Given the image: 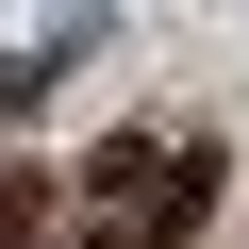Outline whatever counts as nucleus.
I'll return each instance as SVG.
<instances>
[{"instance_id":"f257e3e1","label":"nucleus","mask_w":249,"mask_h":249,"mask_svg":"<svg viewBox=\"0 0 249 249\" xmlns=\"http://www.w3.org/2000/svg\"><path fill=\"white\" fill-rule=\"evenodd\" d=\"M100 183H116V216L166 232V249L216 216V150H199V133H133V150H100Z\"/></svg>"},{"instance_id":"f03ea898","label":"nucleus","mask_w":249,"mask_h":249,"mask_svg":"<svg viewBox=\"0 0 249 249\" xmlns=\"http://www.w3.org/2000/svg\"><path fill=\"white\" fill-rule=\"evenodd\" d=\"M0 249H34V166H0Z\"/></svg>"}]
</instances>
